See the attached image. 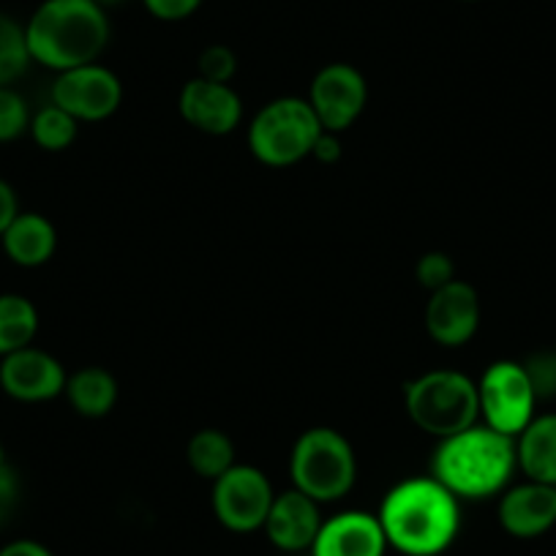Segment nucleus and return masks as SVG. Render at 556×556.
Returning <instances> with one entry per match:
<instances>
[{
    "instance_id": "nucleus-1",
    "label": "nucleus",
    "mask_w": 556,
    "mask_h": 556,
    "mask_svg": "<svg viewBox=\"0 0 556 556\" xmlns=\"http://www.w3.org/2000/svg\"><path fill=\"white\" fill-rule=\"evenodd\" d=\"M390 548L404 556H437L451 548L462 529L458 496L434 475L401 480L377 513Z\"/></svg>"
},
{
    "instance_id": "nucleus-2",
    "label": "nucleus",
    "mask_w": 556,
    "mask_h": 556,
    "mask_svg": "<svg viewBox=\"0 0 556 556\" xmlns=\"http://www.w3.org/2000/svg\"><path fill=\"white\" fill-rule=\"evenodd\" d=\"M516 469V437L478 424L440 440L431 458V475L458 500H489L502 494Z\"/></svg>"
},
{
    "instance_id": "nucleus-3",
    "label": "nucleus",
    "mask_w": 556,
    "mask_h": 556,
    "mask_svg": "<svg viewBox=\"0 0 556 556\" xmlns=\"http://www.w3.org/2000/svg\"><path fill=\"white\" fill-rule=\"evenodd\" d=\"M34 63L68 72L88 66L110 41V20L96 0H45L25 23Z\"/></svg>"
},
{
    "instance_id": "nucleus-4",
    "label": "nucleus",
    "mask_w": 556,
    "mask_h": 556,
    "mask_svg": "<svg viewBox=\"0 0 556 556\" xmlns=\"http://www.w3.org/2000/svg\"><path fill=\"white\" fill-rule=\"evenodd\" d=\"M404 404L412 424L437 440L467 431L480 417L478 382L447 368L412 379L404 390Z\"/></svg>"
},
{
    "instance_id": "nucleus-5",
    "label": "nucleus",
    "mask_w": 556,
    "mask_h": 556,
    "mask_svg": "<svg viewBox=\"0 0 556 556\" xmlns=\"http://www.w3.org/2000/svg\"><path fill=\"white\" fill-rule=\"evenodd\" d=\"M323 123L314 115L308 99L285 96L262 106L249 126V148L262 164L290 167L312 156Z\"/></svg>"
},
{
    "instance_id": "nucleus-6",
    "label": "nucleus",
    "mask_w": 556,
    "mask_h": 556,
    "mask_svg": "<svg viewBox=\"0 0 556 556\" xmlns=\"http://www.w3.org/2000/svg\"><path fill=\"white\" fill-rule=\"evenodd\" d=\"M290 475L314 502H336L355 485L357 462L350 440L333 429H308L292 447Z\"/></svg>"
},
{
    "instance_id": "nucleus-7",
    "label": "nucleus",
    "mask_w": 556,
    "mask_h": 556,
    "mask_svg": "<svg viewBox=\"0 0 556 556\" xmlns=\"http://www.w3.org/2000/svg\"><path fill=\"white\" fill-rule=\"evenodd\" d=\"M478 401L489 429L518 437L534 417L538 395L521 363L496 361L480 377Z\"/></svg>"
},
{
    "instance_id": "nucleus-8",
    "label": "nucleus",
    "mask_w": 556,
    "mask_h": 556,
    "mask_svg": "<svg viewBox=\"0 0 556 556\" xmlns=\"http://www.w3.org/2000/svg\"><path fill=\"white\" fill-rule=\"evenodd\" d=\"M273 500L270 480L249 464H235L213 480V510L229 532L245 534L265 527Z\"/></svg>"
},
{
    "instance_id": "nucleus-9",
    "label": "nucleus",
    "mask_w": 556,
    "mask_h": 556,
    "mask_svg": "<svg viewBox=\"0 0 556 556\" xmlns=\"http://www.w3.org/2000/svg\"><path fill=\"white\" fill-rule=\"evenodd\" d=\"M121 79L99 63L68 68V72L58 74V79L52 83V104L85 123L110 117L121 106Z\"/></svg>"
},
{
    "instance_id": "nucleus-10",
    "label": "nucleus",
    "mask_w": 556,
    "mask_h": 556,
    "mask_svg": "<svg viewBox=\"0 0 556 556\" xmlns=\"http://www.w3.org/2000/svg\"><path fill=\"white\" fill-rule=\"evenodd\" d=\"M368 101L366 77L350 63H330L314 77L308 104L325 131H344L361 117Z\"/></svg>"
},
{
    "instance_id": "nucleus-11",
    "label": "nucleus",
    "mask_w": 556,
    "mask_h": 556,
    "mask_svg": "<svg viewBox=\"0 0 556 556\" xmlns=\"http://www.w3.org/2000/svg\"><path fill=\"white\" fill-rule=\"evenodd\" d=\"M66 368L50 352L36 350L34 344L25 350L0 357V388L14 401L39 404V401L58 399L66 393Z\"/></svg>"
},
{
    "instance_id": "nucleus-12",
    "label": "nucleus",
    "mask_w": 556,
    "mask_h": 556,
    "mask_svg": "<svg viewBox=\"0 0 556 556\" xmlns=\"http://www.w3.org/2000/svg\"><path fill=\"white\" fill-rule=\"evenodd\" d=\"M480 298L472 285L453 278L451 285L431 292L426 306V328L442 346H462L478 333Z\"/></svg>"
},
{
    "instance_id": "nucleus-13",
    "label": "nucleus",
    "mask_w": 556,
    "mask_h": 556,
    "mask_svg": "<svg viewBox=\"0 0 556 556\" xmlns=\"http://www.w3.org/2000/svg\"><path fill=\"white\" fill-rule=\"evenodd\" d=\"M180 115L200 131L222 137V134L235 131V126L243 117V104L235 93L232 85L211 83V79H191L180 90Z\"/></svg>"
},
{
    "instance_id": "nucleus-14",
    "label": "nucleus",
    "mask_w": 556,
    "mask_h": 556,
    "mask_svg": "<svg viewBox=\"0 0 556 556\" xmlns=\"http://www.w3.org/2000/svg\"><path fill=\"white\" fill-rule=\"evenodd\" d=\"M312 556H384L388 538L377 516L363 510H344L319 527Z\"/></svg>"
},
{
    "instance_id": "nucleus-15",
    "label": "nucleus",
    "mask_w": 556,
    "mask_h": 556,
    "mask_svg": "<svg viewBox=\"0 0 556 556\" xmlns=\"http://www.w3.org/2000/svg\"><path fill=\"white\" fill-rule=\"evenodd\" d=\"M500 523L507 534L521 540L548 532L556 523V485L527 480L507 489L500 500Z\"/></svg>"
},
{
    "instance_id": "nucleus-16",
    "label": "nucleus",
    "mask_w": 556,
    "mask_h": 556,
    "mask_svg": "<svg viewBox=\"0 0 556 556\" xmlns=\"http://www.w3.org/2000/svg\"><path fill=\"white\" fill-rule=\"evenodd\" d=\"M323 516H319V502L306 496L303 491L292 489L278 494L267 513L265 532L270 543L281 551H306L317 540Z\"/></svg>"
},
{
    "instance_id": "nucleus-17",
    "label": "nucleus",
    "mask_w": 556,
    "mask_h": 556,
    "mask_svg": "<svg viewBox=\"0 0 556 556\" xmlns=\"http://www.w3.org/2000/svg\"><path fill=\"white\" fill-rule=\"evenodd\" d=\"M0 243L9 260L20 267H39L55 254L58 232L41 213H17L9 229L0 235Z\"/></svg>"
},
{
    "instance_id": "nucleus-18",
    "label": "nucleus",
    "mask_w": 556,
    "mask_h": 556,
    "mask_svg": "<svg viewBox=\"0 0 556 556\" xmlns=\"http://www.w3.org/2000/svg\"><path fill=\"white\" fill-rule=\"evenodd\" d=\"M518 469L534 483L556 485V412L529 420L516 437Z\"/></svg>"
},
{
    "instance_id": "nucleus-19",
    "label": "nucleus",
    "mask_w": 556,
    "mask_h": 556,
    "mask_svg": "<svg viewBox=\"0 0 556 556\" xmlns=\"http://www.w3.org/2000/svg\"><path fill=\"white\" fill-rule=\"evenodd\" d=\"M66 399L83 417H104L117 401V382L99 366L79 368L66 379Z\"/></svg>"
},
{
    "instance_id": "nucleus-20",
    "label": "nucleus",
    "mask_w": 556,
    "mask_h": 556,
    "mask_svg": "<svg viewBox=\"0 0 556 556\" xmlns=\"http://www.w3.org/2000/svg\"><path fill=\"white\" fill-rule=\"evenodd\" d=\"M39 333V312L25 295H0V357L25 350Z\"/></svg>"
},
{
    "instance_id": "nucleus-21",
    "label": "nucleus",
    "mask_w": 556,
    "mask_h": 556,
    "mask_svg": "<svg viewBox=\"0 0 556 556\" xmlns=\"http://www.w3.org/2000/svg\"><path fill=\"white\" fill-rule=\"evenodd\" d=\"M189 456L191 469H194L200 478L207 480H218L227 469H232L235 464V445L224 431L216 429H202L191 437L189 442Z\"/></svg>"
},
{
    "instance_id": "nucleus-22",
    "label": "nucleus",
    "mask_w": 556,
    "mask_h": 556,
    "mask_svg": "<svg viewBox=\"0 0 556 556\" xmlns=\"http://www.w3.org/2000/svg\"><path fill=\"white\" fill-rule=\"evenodd\" d=\"M34 63L28 50V36H25V25L9 14H0V88L17 83L28 66Z\"/></svg>"
},
{
    "instance_id": "nucleus-23",
    "label": "nucleus",
    "mask_w": 556,
    "mask_h": 556,
    "mask_svg": "<svg viewBox=\"0 0 556 556\" xmlns=\"http://www.w3.org/2000/svg\"><path fill=\"white\" fill-rule=\"evenodd\" d=\"M77 117L68 115L66 110H61L58 104H47L30 117V137L36 139V146L45 148V151L58 153L66 151L72 146L74 139H77Z\"/></svg>"
},
{
    "instance_id": "nucleus-24",
    "label": "nucleus",
    "mask_w": 556,
    "mask_h": 556,
    "mask_svg": "<svg viewBox=\"0 0 556 556\" xmlns=\"http://www.w3.org/2000/svg\"><path fill=\"white\" fill-rule=\"evenodd\" d=\"M30 110L23 96L9 85L0 88V142H12L30 128Z\"/></svg>"
},
{
    "instance_id": "nucleus-25",
    "label": "nucleus",
    "mask_w": 556,
    "mask_h": 556,
    "mask_svg": "<svg viewBox=\"0 0 556 556\" xmlns=\"http://www.w3.org/2000/svg\"><path fill=\"white\" fill-rule=\"evenodd\" d=\"M521 366L527 371L529 382H532L538 401L556 399V352H538Z\"/></svg>"
},
{
    "instance_id": "nucleus-26",
    "label": "nucleus",
    "mask_w": 556,
    "mask_h": 556,
    "mask_svg": "<svg viewBox=\"0 0 556 556\" xmlns=\"http://www.w3.org/2000/svg\"><path fill=\"white\" fill-rule=\"evenodd\" d=\"M238 72V58L229 47L213 45L207 47L200 55V77L211 79V83H224L229 85V79Z\"/></svg>"
},
{
    "instance_id": "nucleus-27",
    "label": "nucleus",
    "mask_w": 556,
    "mask_h": 556,
    "mask_svg": "<svg viewBox=\"0 0 556 556\" xmlns=\"http://www.w3.org/2000/svg\"><path fill=\"white\" fill-rule=\"evenodd\" d=\"M453 278H456V265H453L451 256L442 254V251H431V254H426L424 260L417 262V281H420L429 292L451 285Z\"/></svg>"
},
{
    "instance_id": "nucleus-28",
    "label": "nucleus",
    "mask_w": 556,
    "mask_h": 556,
    "mask_svg": "<svg viewBox=\"0 0 556 556\" xmlns=\"http://www.w3.org/2000/svg\"><path fill=\"white\" fill-rule=\"evenodd\" d=\"M20 505V478L9 464H0V527L14 516Z\"/></svg>"
},
{
    "instance_id": "nucleus-29",
    "label": "nucleus",
    "mask_w": 556,
    "mask_h": 556,
    "mask_svg": "<svg viewBox=\"0 0 556 556\" xmlns=\"http://www.w3.org/2000/svg\"><path fill=\"white\" fill-rule=\"evenodd\" d=\"M202 0H146V9L156 20L164 23H178V20L191 17L200 9Z\"/></svg>"
},
{
    "instance_id": "nucleus-30",
    "label": "nucleus",
    "mask_w": 556,
    "mask_h": 556,
    "mask_svg": "<svg viewBox=\"0 0 556 556\" xmlns=\"http://www.w3.org/2000/svg\"><path fill=\"white\" fill-rule=\"evenodd\" d=\"M20 213V200H17V191L12 189V184L0 178V235L7 232L9 224L17 218Z\"/></svg>"
},
{
    "instance_id": "nucleus-31",
    "label": "nucleus",
    "mask_w": 556,
    "mask_h": 556,
    "mask_svg": "<svg viewBox=\"0 0 556 556\" xmlns=\"http://www.w3.org/2000/svg\"><path fill=\"white\" fill-rule=\"evenodd\" d=\"M312 156L323 164H336L341 159V142H339V134L336 131H325L319 134V139L314 142V151Z\"/></svg>"
},
{
    "instance_id": "nucleus-32",
    "label": "nucleus",
    "mask_w": 556,
    "mask_h": 556,
    "mask_svg": "<svg viewBox=\"0 0 556 556\" xmlns=\"http://www.w3.org/2000/svg\"><path fill=\"white\" fill-rule=\"evenodd\" d=\"M0 556H52V551L36 540H12L0 548Z\"/></svg>"
},
{
    "instance_id": "nucleus-33",
    "label": "nucleus",
    "mask_w": 556,
    "mask_h": 556,
    "mask_svg": "<svg viewBox=\"0 0 556 556\" xmlns=\"http://www.w3.org/2000/svg\"><path fill=\"white\" fill-rule=\"evenodd\" d=\"M96 3H99L101 9H106V7H117V3H123V0H96Z\"/></svg>"
},
{
    "instance_id": "nucleus-34",
    "label": "nucleus",
    "mask_w": 556,
    "mask_h": 556,
    "mask_svg": "<svg viewBox=\"0 0 556 556\" xmlns=\"http://www.w3.org/2000/svg\"><path fill=\"white\" fill-rule=\"evenodd\" d=\"M0 464H7V451H3V442H0Z\"/></svg>"
},
{
    "instance_id": "nucleus-35",
    "label": "nucleus",
    "mask_w": 556,
    "mask_h": 556,
    "mask_svg": "<svg viewBox=\"0 0 556 556\" xmlns=\"http://www.w3.org/2000/svg\"><path fill=\"white\" fill-rule=\"evenodd\" d=\"M467 3H472V0H467Z\"/></svg>"
}]
</instances>
